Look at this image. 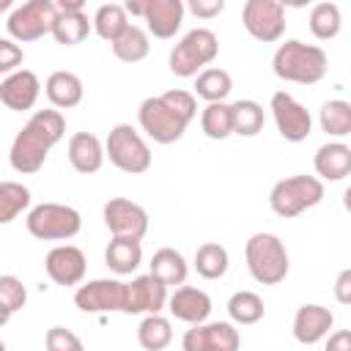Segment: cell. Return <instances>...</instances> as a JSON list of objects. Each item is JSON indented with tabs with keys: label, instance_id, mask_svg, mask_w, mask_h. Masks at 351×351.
<instances>
[{
	"label": "cell",
	"instance_id": "ab89813d",
	"mask_svg": "<svg viewBox=\"0 0 351 351\" xmlns=\"http://www.w3.org/2000/svg\"><path fill=\"white\" fill-rule=\"evenodd\" d=\"M44 343H47V351H85L82 340L71 329H66V326H52L47 332Z\"/></svg>",
	"mask_w": 351,
	"mask_h": 351
},
{
	"label": "cell",
	"instance_id": "d590c367",
	"mask_svg": "<svg viewBox=\"0 0 351 351\" xmlns=\"http://www.w3.org/2000/svg\"><path fill=\"white\" fill-rule=\"evenodd\" d=\"M321 129L332 137H346L351 134V104L343 101V99H332L321 107Z\"/></svg>",
	"mask_w": 351,
	"mask_h": 351
},
{
	"label": "cell",
	"instance_id": "d4e9b609",
	"mask_svg": "<svg viewBox=\"0 0 351 351\" xmlns=\"http://www.w3.org/2000/svg\"><path fill=\"white\" fill-rule=\"evenodd\" d=\"M88 33H90V22L82 11H58V16L52 22V36L58 44L77 47L88 38Z\"/></svg>",
	"mask_w": 351,
	"mask_h": 351
},
{
	"label": "cell",
	"instance_id": "2e32d148",
	"mask_svg": "<svg viewBox=\"0 0 351 351\" xmlns=\"http://www.w3.org/2000/svg\"><path fill=\"white\" fill-rule=\"evenodd\" d=\"M165 304H167V288L159 280H154L151 274H140L132 282H126L123 313H129V315H137V313L156 315V313H162Z\"/></svg>",
	"mask_w": 351,
	"mask_h": 351
},
{
	"label": "cell",
	"instance_id": "9c48e42d",
	"mask_svg": "<svg viewBox=\"0 0 351 351\" xmlns=\"http://www.w3.org/2000/svg\"><path fill=\"white\" fill-rule=\"evenodd\" d=\"M137 118H140L143 132H145L154 143H159V145H170V143H176V140H181L184 132H186V126H189L178 112H173V110L162 101V96H148V99H143V104H140V110H137Z\"/></svg>",
	"mask_w": 351,
	"mask_h": 351
},
{
	"label": "cell",
	"instance_id": "7402d4cb",
	"mask_svg": "<svg viewBox=\"0 0 351 351\" xmlns=\"http://www.w3.org/2000/svg\"><path fill=\"white\" fill-rule=\"evenodd\" d=\"M315 173L326 181H343L351 173V148L346 143H324L315 151Z\"/></svg>",
	"mask_w": 351,
	"mask_h": 351
},
{
	"label": "cell",
	"instance_id": "3957f363",
	"mask_svg": "<svg viewBox=\"0 0 351 351\" xmlns=\"http://www.w3.org/2000/svg\"><path fill=\"white\" fill-rule=\"evenodd\" d=\"M244 258L252 280L261 285H277L288 277V252L274 233L250 236L244 247Z\"/></svg>",
	"mask_w": 351,
	"mask_h": 351
},
{
	"label": "cell",
	"instance_id": "8fae6325",
	"mask_svg": "<svg viewBox=\"0 0 351 351\" xmlns=\"http://www.w3.org/2000/svg\"><path fill=\"white\" fill-rule=\"evenodd\" d=\"M104 225L110 228L112 239L140 241L148 233V214L140 203H132L126 197H110L104 203Z\"/></svg>",
	"mask_w": 351,
	"mask_h": 351
},
{
	"label": "cell",
	"instance_id": "603a6c76",
	"mask_svg": "<svg viewBox=\"0 0 351 351\" xmlns=\"http://www.w3.org/2000/svg\"><path fill=\"white\" fill-rule=\"evenodd\" d=\"M47 99L52 101V107L58 110H69V107H77L82 101V80L74 74V71H52L47 77Z\"/></svg>",
	"mask_w": 351,
	"mask_h": 351
},
{
	"label": "cell",
	"instance_id": "ba28073f",
	"mask_svg": "<svg viewBox=\"0 0 351 351\" xmlns=\"http://www.w3.org/2000/svg\"><path fill=\"white\" fill-rule=\"evenodd\" d=\"M58 16V8L52 0H27L22 5H16L5 22L11 41H36L44 38L47 33H52V22Z\"/></svg>",
	"mask_w": 351,
	"mask_h": 351
},
{
	"label": "cell",
	"instance_id": "5b68a950",
	"mask_svg": "<svg viewBox=\"0 0 351 351\" xmlns=\"http://www.w3.org/2000/svg\"><path fill=\"white\" fill-rule=\"evenodd\" d=\"M27 233L41 241H66L74 239L82 228V217L77 208L63 203H38L27 214Z\"/></svg>",
	"mask_w": 351,
	"mask_h": 351
},
{
	"label": "cell",
	"instance_id": "7a4b0ae2",
	"mask_svg": "<svg viewBox=\"0 0 351 351\" xmlns=\"http://www.w3.org/2000/svg\"><path fill=\"white\" fill-rule=\"evenodd\" d=\"M271 69L285 82L299 85H315L326 74V52L315 44H304L299 38H288L277 47L271 58Z\"/></svg>",
	"mask_w": 351,
	"mask_h": 351
},
{
	"label": "cell",
	"instance_id": "9a60e30c",
	"mask_svg": "<svg viewBox=\"0 0 351 351\" xmlns=\"http://www.w3.org/2000/svg\"><path fill=\"white\" fill-rule=\"evenodd\" d=\"M44 269H47L49 280L63 285V288L80 285L85 277V252L74 244H58L47 252Z\"/></svg>",
	"mask_w": 351,
	"mask_h": 351
},
{
	"label": "cell",
	"instance_id": "d6986e66",
	"mask_svg": "<svg viewBox=\"0 0 351 351\" xmlns=\"http://www.w3.org/2000/svg\"><path fill=\"white\" fill-rule=\"evenodd\" d=\"M143 19L148 33L156 38H173L184 22V3L181 0H145Z\"/></svg>",
	"mask_w": 351,
	"mask_h": 351
},
{
	"label": "cell",
	"instance_id": "83f0119b",
	"mask_svg": "<svg viewBox=\"0 0 351 351\" xmlns=\"http://www.w3.org/2000/svg\"><path fill=\"white\" fill-rule=\"evenodd\" d=\"M151 44H148V33L137 25H129L115 41H112V55L123 63H140L148 55Z\"/></svg>",
	"mask_w": 351,
	"mask_h": 351
},
{
	"label": "cell",
	"instance_id": "e575fe53",
	"mask_svg": "<svg viewBox=\"0 0 351 351\" xmlns=\"http://www.w3.org/2000/svg\"><path fill=\"white\" fill-rule=\"evenodd\" d=\"M228 315L230 321L247 326V324H258L263 318V299L255 291H236L228 299Z\"/></svg>",
	"mask_w": 351,
	"mask_h": 351
},
{
	"label": "cell",
	"instance_id": "277c9868",
	"mask_svg": "<svg viewBox=\"0 0 351 351\" xmlns=\"http://www.w3.org/2000/svg\"><path fill=\"white\" fill-rule=\"evenodd\" d=\"M324 200V184L315 176H288L282 181H277L269 192V206L277 217L282 219H293L302 211L318 206Z\"/></svg>",
	"mask_w": 351,
	"mask_h": 351
},
{
	"label": "cell",
	"instance_id": "30bf717a",
	"mask_svg": "<svg viewBox=\"0 0 351 351\" xmlns=\"http://www.w3.org/2000/svg\"><path fill=\"white\" fill-rule=\"evenodd\" d=\"M241 22L252 38L263 44L280 41L285 33V5L277 0H247L241 8Z\"/></svg>",
	"mask_w": 351,
	"mask_h": 351
},
{
	"label": "cell",
	"instance_id": "4316f807",
	"mask_svg": "<svg viewBox=\"0 0 351 351\" xmlns=\"http://www.w3.org/2000/svg\"><path fill=\"white\" fill-rule=\"evenodd\" d=\"M90 27H93L104 41L112 44V41L129 27V14H126L123 5H118V3H104V5L96 8Z\"/></svg>",
	"mask_w": 351,
	"mask_h": 351
},
{
	"label": "cell",
	"instance_id": "f546056e",
	"mask_svg": "<svg viewBox=\"0 0 351 351\" xmlns=\"http://www.w3.org/2000/svg\"><path fill=\"white\" fill-rule=\"evenodd\" d=\"M173 340V326L165 315H145L137 326V343L145 348V351H162L167 348Z\"/></svg>",
	"mask_w": 351,
	"mask_h": 351
},
{
	"label": "cell",
	"instance_id": "74e56055",
	"mask_svg": "<svg viewBox=\"0 0 351 351\" xmlns=\"http://www.w3.org/2000/svg\"><path fill=\"white\" fill-rule=\"evenodd\" d=\"M25 302H27V291L22 280L14 274H0V307H5L14 315L16 310L25 307Z\"/></svg>",
	"mask_w": 351,
	"mask_h": 351
},
{
	"label": "cell",
	"instance_id": "7c38bea8",
	"mask_svg": "<svg viewBox=\"0 0 351 351\" xmlns=\"http://www.w3.org/2000/svg\"><path fill=\"white\" fill-rule=\"evenodd\" d=\"M271 115H274V123H277V132L282 134V140L288 143H302L310 137L313 132V118L307 112L304 104H299L291 93L285 90H277L271 96Z\"/></svg>",
	"mask_w": 351,
	"mask_h": 351
},
{
	"label": "cell",
	"instance_id": "8d00e7d4",
	"mask_svg": "<svg viewBox=\"0 0 351 351\" xmlns=\"http://www.w3.org/2000/svg\"><path fill=\"white\" fill-rule=\"evenodd\" d=\"M340 8L335 3H315L310 11V33L321 41H329L340 33Z\"/></svg>",
	"mask_w": 351,
	"mask_h": 351
},
{
	"label": "cell",
	"instance_id": "836d02e7",
	"mask_svg": "<svg viewBox=\"0 0 351 351\" xmlns=\"http://www.w3.org/2000/svg\"><path fill=\"white\" fill-rule=\"evenodd\" d=\"M200 129L206 137L211 140H225L233 134V118H230V104L225 101H214L206 104V110L200 112Z\"/></svg>",
	"mask_w": 351,
	"mask_h": 351
},
{
	"label": "cell",
	"instance_id": "ffe728a7",
	"mask_svg": "<svg viewBox=\"0 0 351 351\" xmlns=\"http://www.w3.org/2000/svg\"><path fill=\"white\" fill-rule=\"evenodd\" d=\"M335 315L321 304H302L293 315V337L302 346H313L329 335Z\"/></svg>",
	"mask_w": 351,
	"mask_h": 351
},
{
	"label": "cell",
	"instance_id": "6da1fadb",
	"mask_svg": "<svg viewBox=\"0 0 351 351\" xmlns=\"http://www.w3.org/2000/svg\"><path fill=\"white\" fill-rule=\"evenodd\" d=\"M63 134H66V121L60 110H36L11 143L8 151L11 167L22 176L38 173L47 162V154L52 151L55 143L63 140Z\"/></svg>",
	"mask_w": 351,
	"mask_h": 351
},
{
	"label": "cell",
	"instance_id": "52a82bcc",
	"mask_svg": "<svg viewBox=\"0 0 351 351\" xmlns=\"http://www.w3.org/2000/svg\"><path fill=\"white\" fill-rule=\"evenodd\" d=\"M104 156H110V162L118 170L132 176H140L151 167V151L132 123H118L110 129L104 143Z\"/></svg>",
	"mask_w": 351,
	"mask_h": 351
},
{
	"label": "cell",
	"instance_id": "c3c4849f",
	"mask_svg": "<svg viewBox=\"0 0 351 351\" xmlns=\"http://www.w3.org/2000/svg\"><path fill=\"white\" fill-rule=\"evenodd\" d=\"M0 351H5V343H3V340H0Z\"/></svg>",
	"mask_w": 351,
	"mask_h": 351
},
{
	"label": "cell",
	"instance_id": "8992f818",
	"mask_svg": "<svg viewBox=\"0 0 351 351\" xmlns=\"http://www.w3.org/2000/svg\"><path fill=\"white\" fill-rule=\"evenodd\" d=\"M219 52V41L214 30L195 27L189 30L170 52V71L176 77H197L203 66H208Z\"/></svg>",
	"mask_w": 351,
	"mask_h": 351
},
{
	"label": "cell",
	"instance_id": "4fadbf2b",
	"mask_svg": "<svg viewBox=\"0 0 351 351\" xmlns=\"http://www.w3.org/2000/svg\"><path fill=\"white\" fill-rule=\"evenodd\" d=\"M126 282L121 280H90L77 288L74 304L82 313H123Z\"/></svg>",
	"mask_w": 351,
	"mask_h": 351
},
{
	"label": "cell",
	"instance_id": "1f68e13d",
	"mask_svg": "<svg viewBox=\"0 0 351 351\" xmlns=\"http://www.w3.org/2000/svg\"><path fill=\"white\" fill-rule=\"evenodd\" d=\"M195 269L206 280H219L228 271V250L217 241H206L195 252Z\"/></svg>",
	"mask_w": 351,
	"mask_h": 351
},
{
	"label": "cell",
	"instance_id": "cb8c5ba5",
	"mask_svg": "<svg viewBox=\"0 0 351 351\" xmlns=\"http://www.w3.org/2000/svg\"><path fill=\"white\" fill-rule=\"evenodd\" d=\"M186 261H184V255L178 252V250H173V247H162V250H156L154 252V258H151V277L154 280H159L165 288L167 285H184V280H186Z\"/></svg>",
	"mask_w": 351,
	"mask_h": 351
},
{
	"label": "cell",
	"instance_id": "5bb4252c",
	"mask_svg": "<svg viewBox=\"0 0 351 351\" xmlns=\"http://www.w3.org/2000/svg\"><path fill=\"white\" fill-rule=\"evenodd\" d=\"M184 351H239V329L228 321H211V324H197L186 329L181 340Z\"/></svg>",
	"mask_w": 351,
	"mask_h": 351
},
{
	"label": "cell",
	"instance_id": "484cf974",
	"mask_svg": "<svg viewBox=\"0 0 351 351\" xmlns=\"http://www.w3.org/2000/svg\"><path fill=\"white\" fill-rule=\"evenodd\" d=\"M143 261V247L134 239H112L104 250V263L115 274H132Z\"/></svg>",
	"mask_w": 351,
	"mask_h": 351
},
{
	"label": "cell",
	"instance_id": "f6af8a7d",
	"mask_svg": "<svg viewBox=\"0 0 351 351\" xmlns=\"http://www.w3.org/2000/svg\"><path fill=\"white\" fill-rule=\"evenodd\" d=\"M55 8L58 11H82V0H58Z\"/></svg>",
	"mask_w": 351,
	"mask_h": 351
},
{
	"label": "cell",
	"instance_id": "7dc6e473",
	"mask_svg": "<svg viewBox=\"0 0 351 351\" xmlns=\"http://www.w3.org/2000/svg\"><path fill=\"white\" fill-rule=\"evenodd\" d=\"M5 8H11V0H0V11H5Z\"/></svg>",
	"mask_w": 351,
	"mask_h": 351
},
{
	"label": "cell",
	"instance_id": "f1b7e54d",
	"mask_svg": "<svg viewBox=\"0 0 351 351\" xmlns=\"http://www.w3.org/2000/svg\"><path fill=\"white\" fill-rule=\"evenodd\" d=\"M230 88H233L230 74H228L225 69H217V66L203 69V71L195 77V93H197L200 99H206L208 104L225 101V96L230 93Z\"/></svg>",
	"mask_w": 351,
	"mask_h": 351
},
{
	"label": "cell",
	"instance_id": "d6a6232c",
	"mask_svg": "<svg viewBox=\"0 0 351 351\" xmlns=\"http://www.w3.org/2000/svg\"><path fill=\"white\" fill-rule=\"evenodd\" d=\"M30 206V189L19 181H0V225L14 222Z\"/></svg>",
	"mask_w": 351,
	"mask_h": 351
},
{
	"label": "cell",
	"instance_id": "e0dca14e",
	"mask_svg": "<svg viewBox=\"0 0 351 351\" xmlns=\"http://www.w3.org/2000/svg\"><path fill=\"white\" fill-rule=\"evenodd\" d=\"M38 93H41V82L30 69H19L0 82V101L16 112L30 110L38 101Z\"/></svg>",
	"mask_w": 351,
	"mask_h": 351
},
{
	"label": "cell",
	"instance_id": "7bdbcfd3",
	"mask_svg": "<svg viewBox=\"0 0 351 351\" xmlns=\"http://www.w3.org/2000/svg\"><path fill=\"white\" fill-rule=\"evenodd\" d=\"M335 299L340 304H351V269H343L335 280Z\"/></svg>",
	"mask_w": 351,
	"mask_h": 351
},
{
	"label": "cell",
	"instance_id": "b9f144b4",
	"mask_svg": "<svg viewBox=\"0 0 351 351\" xmlns=\"http://www.w3.org/2000/svg\"><path fill=\"white\" fill-rule=\"evenodd\" d=\"M195 16H200V19H211V16H217V14H222V8H225V0H189V5H186Z\"/></svg>",
	"mask_w": 351,
	"mask_h": 351
},
{
	"label": "cell",
	"instance_id": "ee69618b",
	"mask_svg": "<svg viewBox=\"0 0 351 351\" xmlns=\"http://www.w3.org/2000/svg\"><path fill=\"white\" fill-rule=\"evenodd\" d=\"M324 351H351V332L348 329H337L329 335Z\"/></svg>",
	"mask_w": 351,
	"mask_h": 351
},
{
	"label": "cell",
	"instance_id": "44dd1931",
	"mask_svg": "<svg viewBox=\"0 0 351 351\" xmlns=\"http://www.w3.org/2000/svg\"><path fill=\"white\" fill-rule=\"evenodd\" d=\"M69 162H71V167L77 173H85V176L101 170V165H104L101 140L96 134H90V132H77L69 140Z\"/></svg>",
	"mask_w": 351,
	"mask_h": 351
},
{
	"label": "cell",
	"instance_id": "ac0fdd59",
	"mask_svg": "<svg viewBox=\"0 0 351 351\" xmlns=\"http://www.w3.org/2000/svg\"><path fill=\"white\" fill-rule=\"evenodd\" d=\"M167 310L173 318L184 321V324H206L208 313H211V299L206 291L200 288H192V285H181L176 288V293L167 299Z\"/></svg>",
	"mask_w": 351,
	"mask_h": 351
},
{
	"label": "cell",
	"instance_id": "bcb514c9",
	"mask_svg": "<svg viewBox=\"0 0 351 351\" xmlns=\"http://www.w3.org/2000/svg\"><path fill=\"white\" fill-rule=\"evenodd\" d=\"M8 318H11V313H8L5 307H0V326H5V324H8Z\"/></svg>",
	"mask_w": 351,
	"mask_h": 351
},
{
	"label": "cell",
	"instance_id": "f35d334b",
	"mask_svg": "<svg viewBox=\"0 0 351 351\" xmlns=\"http://www.w3.org/2000/svg\"><path fill=\"white\" fill-rule=\"evenodd\" d=\"M162 101L173 110V112H178L186 123L197 115V101H195V96L189 93V90H181V88H176V90H167V93H162Z\"/></svg>",
	"mask_w": 351,
	"mask_h": 351
},
{
	"label": "cell",
	"instance_id": "4dcf8cb0",
	"mask_svg": "<svg viewBox=\"0 0 351 351\" xmlns=\"http://www.w3.org/2000/svg\"><path fill=\"white\" fill-rule=\"evenodd\" d=\"M230 118H233V134L241 137H255L263 129V107L252 99H239L230 104Z\"/></svg>",
	"mask_w": 351,
	"mask_h": 351
},
{
	"label": "cell",
	"instance_id": "60d3db41",
	"mask_svg": "<svg viewBox=\"0 0 351 351\" xmlns=\"http://www.w3.org/2000/svg\"><path fill=\"white\" fill-rule=\"evenodd\" d=\"M22 60H25L22 47L16 41H11V38H0V74L8 77L14 71H19Z\"/></svg>",
	"mask_w": 351,
	"mask_h": 351
}]
</instances>
